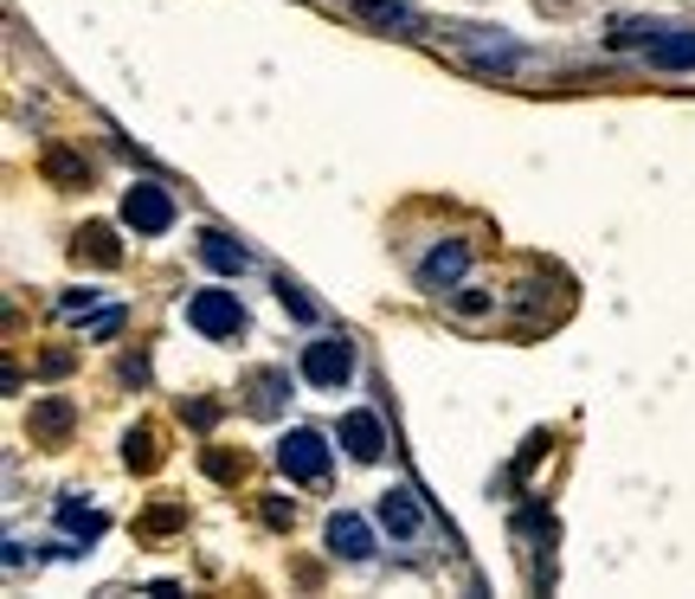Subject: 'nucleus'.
Returning a JSON list of instances; mask_svg holds the SVG:
<instances>
[{"label": "nucleus", "instance_id": "nucleus-8", "mask_svg": "<svg viewBox=\"0 0 695 599\" xmlns=\"http://www.w3.org/2000/svg\"><path fill=\"white\" fill-rule=\"evenodd\" d=\"M341 451H348V458H361V464H373V458L387 451L380 419H373V412H348V419H341Z\"/></svg>", "mask_w": 695, "mask_h": 599}, {"label": "nucleus", "instance_id": "nucleus-3", "mask_svg": "<svg viewBox=\"0 0 695 599\" xmlns=\"http://www.w3.org/2000/svg\"><path fill=\"white\" fill-rule=\"evenodd\" d=\"M296 368H303L309 387H323V393H329V387H348V375H355V341L348 336H316L309 348H303Z\"/></svg>", "mask_w": 695, "mask_h": 599}, {"label": "nucleus", "instance_id": "nucleus-2", "mask_svg": "<svg viewBox=\"0 0 695 599\" xmlns=\"http://www.w3.org/2000/svg\"><path fill=\"white\" fill-rule=\"evenodd\" d=\"M187 323H193L200 336H213V341L245 336V309H239V297L220 291V284H207V291H193V297H187Z\"/></svg>", "mask_w": 695, "mask_h": 599}, {"label": "nucleus", "instance_id": "nucleus-25", "mask_svg": "<svg viewBox=\"0 0 695 599\" xmlns=\"http://www.w3.org/2000/svg\"><path fill=\"white\" fill-rule=\"evenodd\" d=\"M264 523L284 528V523H291V503H277V496H271V503H264Z\"/></svg>", "mask_w": 695, "mask_h": 599}, {"label": "nucleus", "instance_id": "nucleus-20", "mask_svg": "<svg viewBox=\"0 0 695 599\" xmlns=\"http://www.w3.org/2000/svg\"><path fill=\"white\" fill-rule=\"evenodd\" d=\"M252 387H257V393H252V412H277V400H284V375H277V368H264Z\"/></svg>", "mask_w": 695, "mask_h": 599}, {"label": "nucleus", "instance_id": "nucleus-24", "mask_svg": "<svg viewBox=\"0 0 695 599\" xmlns=\"http://www.w3.org/2000/svg\"><path fill=\"white\" fill-rule=\"evenodd\" d=\"M84 309H97V291H72L65 297V316H84Z\"/></svg>", "mask_w": 695, "mask_h": 599}, {"label": "nucleus", "instance_id": "nucleus-22", "mask_svg": "<svg viewBox=\"0 0 695 599\" xmlns=\"http://www.w3.org/2000/svg\"><path fill=\"white\" fill-rule=\"evenodd\" d=\"M187 516L181 509H155V516H143V535H168V528H181Z\"/></svg>", "mask_w": 695, "mask_h": 599}, {"label": "nucleus", "instance_id": "nucleus-11", "mask_svg": "<svg viewBox=\"0 0 695 599\" xmlns=\"http://www.w3.org/2000/svg\"><path fill=\"white\" fill-rule=\"evenodd\" d=\"M644 59L657 72H695V33H657L644 45Z\"/></svg>", "mask_w": 695, "mask_h": 599}, {"label": "nucleus", "instance_id": "nucleus-1", "mask_svg": "<svg viewBox=\"0 0 695 599\" xmlns=\"http://www.w3.org/2000/svg\"><path fill=\"white\" fill-rule=\"evenodd\" d=\"M277 464H284V477H296V484H323L329 477V439L316 425H291L277 439Z\"/></svg>", "mask_w": 695, "mask_h": 599}, {"label": "nucleus", "instance_id": "nucleus-15", "mask_svg": "<svg viewBox=\"0 0 695 599\" xmlns=\"http://www.w3.org/2000/svg\"><path fill=\"white\" fill-rule=\"evenodd\" d=\"M464 45H471L476 59H483V65H509V59H522V45H515L509 33H464Z\"/></svg>", "mask_w": 695, "mask_h": 599}, {"label": "nucleus", "instance_id": "nucleus-4", "mask_svg": "<svg viewBox=\"0 0 695 599\" xmlns=\"http://www.w3.org/2000/svg\"><path fill=\"white\" fill-rule=\"evenodd\" d=\"M123 225L143 232V239L168 232V225H175V200H168V188H161V181H136V188L123 193Z\"/></svg>", "mask_w": 695, "mask_h": 599}, {"label": "nucleus", "instance_id": "nucleus-14", "mask_svg": "<svg viewBox=\"0 0 695 599\" xmlns=\"http://www.w3.org/2000/svg\"><path fill=\"white\" fill-rule=\"evenodd\" d=\"M59 188H91V161L84 155H72V149H45V161H39Z\"/></svg>", "mask_w": 695, "mask_h": 599}, {"label": "nucleus", "instance_id": "nucleus-19", "mask_svg": "<svg viewBox=\"0 0 695 599\" xmlns=\"http://www.w3.org/2000/svg\"><path fill=\"white\" fill-rule=\"evenodd\" d=\"M277 303H284L291 316H303V323H316V297H309L303 284H291V277H277Z\"/></svg>", "mask_w": 695, "mask_h": 599}, {"label": "nucleus", "instance_id": "nucleus-21", "mask_svg": "<svg viewBox=\"0 0 695 599\" xmlns=\"http://www.w3.org/2000/svg\"><path fill=\"white\" fill-rule=\"evenodd\" d=\"M657 39V27H644V20H619L612 27V45H651Z\"/></svg>", "mask_w": 695, "mask_h": 599}, {"label": "nucleus", "instance_id": "nucleus-5", "mask_svg": "<svg viewBox=\"0 0 695 599\" xmlns=\"http://www.w3.org/2000/svg\"><path fill=\"white\" fill-rule=\"evenodd\" d=\"M464 271H471V245H464V239H444V245L425 252L419 284H425V291H457V284H464Z\"/></svg>", "mask_w": 695, "mask_h": 599}, {"label": "nucleus", "instance_id": "nucleus-23", "mask_svg": "<svg viewBox=\"0 0 695 599\" xmlns=\"http://www.w3.org/2000/svg\"><path fill=\"white\" fill-rule=\"evenodd\" d=\"M187 419H193V425H200V432H207V425H213V419H220V407H213V400H193V407H187Z\"/></svg>", "mask_w": 695, "mask_h": 599}, {"label": "nucleus", "instance_id": "nucleus-13", "mask_svg": "<svg viewBox=\"0 0 695 599\" xmlns=\"http://www.w3.org/2000/svg\"><path fill=\"white\" fill-rule=\"evenodd\" d=\"M355 13L373 20V27H387V33H419V13L406 0H355Z\"/></svg>", "mask_w": 695, "mask_h": 599}, {"label": "nucleus", "instance_id": "nucleus-6", "mask_svg": "<svg viewBox=\"0 0 695 599\" xmlns=\"http://www.w3.org/2000/svg\"><path fill=\"white\" fill-rule=\"evenodd\" d=\"M380 523H387V535H393V542H419L425 509H419V496L400 484V490H387V496H380Z\"/></svg>", "mask_w": 695, "mask_h": 599}, {"label": "nucleus", "instance_id": "nucleus-12", "mask_svg": "<svg viewBox=\"0 0 695 599\" xmlns=\"http://www.w3.org/2000/svg\"><path fill=\"white\" fill-rule=\"evenodd\" d=\"M200 264H207V271H220V277H239V271H245V245H239V239H225V232H200Z\"/></svg>", "mask_w": 695, "mask_h": 599}, {"label": "nucleus", "instance_id": "nucleus-7", "mask_svg": "<svg viewBox=\"0 0 695 599\" xmlns=\"http://www.w3.org/2000/svg\"><path fill=\"white\" fill-rule=\"evenodd\" d=\"M72 425H77L72 400H39V407L27 412V432H33L39 445H65V439H72Z\"/></svg>", "mask_w": 695, "mask_h": 599}, {"label": "nucleus", "instance_id": "nucleus-16", "mask_svg": "<svg viewBox=\"0 0 695 599\" xmlns=\"http://www.w3.org/2000/svg\"><path fill=\"white\" fill-rule=\"evenodd\" d=\"M155 458H161L155 432H148V425H129V432H123V464H129V471H155Z\"/></svg>", "mask_w": 695, "mask_h": 599}, {"label": "nucleus", "instance_id": "nucleus-18", "mask_svg": "<svg viewBox=\"0 0 695 599\" xmlns=\"http://www.w3.org/2000/svg\"><path fill=\"white\" fill-rule=\"evenodd\" d=\"M207 477H220V484H239L245 477V451H207Z\"/></svg>", "mask_w": 695, "mask_h": 599}, {"label": "nucleus", "instance_id": "nucleus-10", "mask_svg": "<svg viewBox=\"0 0 695 599\" xmlns=\"http://www.w3.org/2000/svg\"><path fill=\"white\" fill-rule=\"evenodd\" d=\"M329 555L335 561H373V535L361 516H329Z\"/></svg>", "mask_w": 695, "mask_h": 599}, {"label": "nucleus", "instance_id": "nucleus-9", "mask_svg": "<svg viewBox=\"0 0 695 599\" xmlns=\"http://www.w3.org/2000/svg\"><path fill=\"white\" fill-rule=\"evenodd\" d=\"M72 259H77V264H97V271H110V264H123V239H116L110 225L91 220V225L72 239Z\"/></svg>", "mask_w": 695, "mask_h": 599}, {"label": "nucleus", "instance_id": "nucleus-17", "mask_svg": "<svg viewBox=\"0 0 695 599\" xmlns=\"http://www.w3.org/2000/svg\"><path fill=\"white\" fill-rule=\"evenodd\" d=\"M59 528H72V535H84V542H97V535H104V516L84 509L77 496H65V503H59Z\"/></svg>", "mask_w": 695, "mask_h": 599}]
</instances>
